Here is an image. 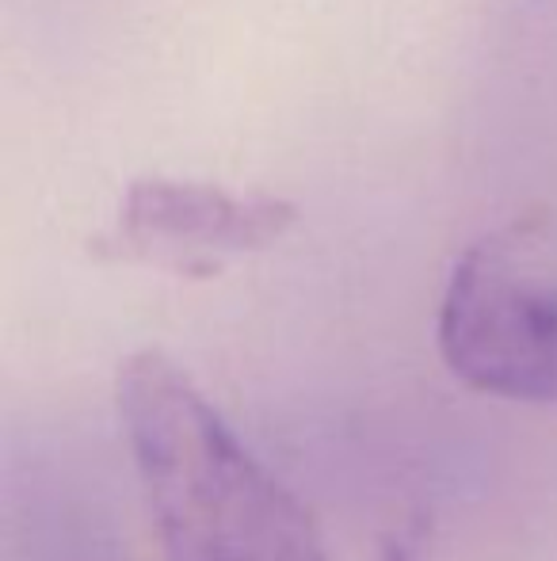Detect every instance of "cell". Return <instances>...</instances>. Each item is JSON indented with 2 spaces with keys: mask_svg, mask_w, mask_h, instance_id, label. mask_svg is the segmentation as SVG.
I'll use <instances>...</instances> for the list:
<instances>
[{
  "mask_svg": "<svg viewBox=\"0 0 557 561\" xmlns=\"http://www.w3.org/2000/svg\"><path fill=\"white\" fill-rule=\"evenodd\" d=\"M119 416L169 561H325L302 501L164 352L119 367Z\"/></svg>",
  "mask_w": 557,
  "mask_h": 561,
  "instance_id": "6da1fadb",
  "label": "cell"
},
{
  "mask_svg": "<svg viewBox=\"0 0 557 561\" xmlns=\"http://www.w3.org/2000/svg\"><path fill=\"white\" fill-rule=\"evenodd\" d=\"M27 561H119L107 542V535L96 531V524H84L81 516L66 519L61 524V539L54 542H38L31 539V558Z\"/></svg>",
  "mask_w": 557,
  "mask_h": 561,
  "instance_id": "277c9868",
  "label": "cell"
},
{
  "mask_svg": "<svg viewBox=\"0 0 557 561\" xmlns=\"http://www.w3.org/2000/svg\"><path fill=\"white\" fill-rule=\"evenodd\" d=\"M436 347L469 390L557 405V233L550 222L520 218L459 252L439 298Z\"/></svg>",
  "mask_w": 557,
  "mask_h": 561,
  "instance_id": "7a4b0ae2",
  "label": "cell"
},
{
  "mask_svg": "<svg viewBox=\"0 0 557 561\" xmlns=\"http://www.w3.org/2000/svg\"><path fill=\"white\" fill-rule=\"evenodd\" d=\"M379 561H420V542H417V531L409 535H386L382 539V558Z\"/></svg>",
  "mask_w": 557,
  "mask_h": 561,
  "instance_id": "5b68a950",
  "label": "cell"
},
{
  "mask_svg": "<svg viewBox=\"0 0 557 561\" xmlns=\"http://www.w3.org/2000/svg\"><path fill=\"white\" fill-rule=\"evenodd\" d=\"M294 222L298 207L279 195H237L202 180L138 176L123 195L115 226L96 241V252L187 279H210L225 260L264 252Z\"/></svg>",
  "mask_w": 557,
  "mask_h": 561,
  "instance_id": "3957f363",
  "label": "cell"
}]
</instances>
